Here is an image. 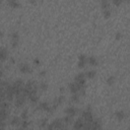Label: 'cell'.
I'll return each instance as SVG.
<instances>
[{
  "label": "cell",
  "instance_id": "1",
  "mask_svg": "<svg viewBox=\"0 0 130 130\" xmlns=\"http://www.w3.org/2000/svg\"><path fill=\"white\" fill-rule=\"evenodd\" d=\"M37 91H38V83L35 80H28L26 83H24V85L22 87V90H21V92L26 98L30 94L37 93Z\"/></svg>",
  "mask_w": 130,
  "mask_h": 130
},
{
  "label": "cell",
  "instance_id": "2",
  "mask_svg": "<svg viewBox=\"0 0 130 130\" xmlns=\"http://www.w3.org/2000/svg\"><path fill=\"white\" fill-rule=\"evenodd\" d=\"M46 128H48V129H64V128H66V126L63 123V120L61 118H57L53 122H51V124H48Z\"/></svg>",
  "mask_w": 130,
  "mask_h": 130
},
{
  "label": "cell",
  "instance_id": "3",
  "mask_svg": "<svg viewBox=\"0 0 130 130\" xmlns=\"http://www.w3.org/2000/svg\"><path fill=\"white\" fill-rule=\"evenodd\" d=\"M14 106H15V108H21V107H23L24 106V104H25V101H26V96L21 92V93H19V94H17V95H15L14 96Z\"/></svg>",
  "mask_w": 130,
  "mask_h": 130
},
{
  "label": "cell",
  "instance_id": "4",
  "mask_svg": "<svg viewBox=\"0 0 130 130\" xmlns=\"http://www.w3.org/2000/svg\"><path fill=\"white\" fill-rule=\"evenodd\" d=\"M68 87H69V90H70L71 93H76L81 88H85V85H80L79 83H77V82L74 81V82H70Z\"/></svg>",
  "mask_w": 130,
  "mask_h": 130
},
{
  "label": "cell",
  "instance_id": "5",
  "mask_svg": "<svg viewBox=\"0 0 130 130\" xmlns=\"http://www.w3.org/2000/svg\"><path fill=\"white\" fill-rule=\"evenodd\" d=\"M85 78H86L85 77V73L80 72V73H78V74L75 75L74 81L77 82V83H79L80 85H85Z\"/></svg>",
  "mask_w": 130,
  "mask_h": 130
},
{
  "label": "cell",
  "instance_id": "6",
  "mask_svg": "<svg viewBox=\"0 0 130 130\" xmlns=\"http://www.w3.org/2000/svg\"><path fill=\"white\" fill-rule=\"evenodd\" d=\"M64 112H65V114H66L67 116L75 117V116L77 115V113H78V109L75 108V107H73V106H70V107H67Z\"/></svg>",
  "mask_w": 130,
  "mask_h": 130
},
{
  "label": "cell",
  "instance_id": "7",
  "mask_svg": "<svg viewBox=\"0 0 130 130\" xmlns=\"http://www.w3.org/2000/svg\"><path fill=\"white\" fill-rule=\"evenodd\" d=\"M10 38H11V47H12V48H16L17 45H18V41H19L18 32H16V31L11 32Z\"/></svg>",
  "mask_w": 130,
  "mask_h": 130
},
{
  "label": "cell",
  "instance_id": "8",
  "mask_svg": "<svg viewBox=\"0 0 130 130\" xmlns=\"http://www.w3.org/2000/svg\"><path fill=\"white\" fill-rule=\"evenodd\" d=\"M64 102H65V96H64V95H60V96L56 98V99L53 101V103L51 104V106L56 110V109H57L60 105H62Z\"/></svg>",
  "mask_w": 130,
  "mask_h": 130
},
{
  "label": "cell",
  "instance_id": "9",
  "mask_svg": "<svg viewBox=\"0 0 130 130\" xmlns=\"http://www.w3.org/2000/svg\"><path fill=\"white\" fill-rule=\"evenodd\" d=\"M18 69H19V71L21 73H25V74L31 72V68H30V66L27 63H20L18 65Z\"/></svg>",
  "mask_w": 130,
  "mask_h": 130
},
{
  "label": "cell",
  "instance_id": "10",
  "mask_svg": "<svg viewBox=\"0 0 130 130\" xmlns=\"http://www.w3.org/2000/svg\"><path fill=\"white\" fill-rule=\"evenodd\" d=\"M20 122H21V119L19 117H17V116H13L9 120V124L11 126H14V127H19Z\"/></svg>",
  "mask_w": 130,
  "mask_h": 130
},
{
  "label": "cell",
  "instance_id": "11",
  "mask_svg": "<svg viewBox=\"0 0 130 130\" xmlns=\"http://www.w3.org/2000/svg\"><path fill=\"white\" fill-rule=\"evenodd\" d=\"M87 64V58L85 55H80L78 57V67L79 68H83L85 65Z\"/></svg>",
  "mask_w": 130,
  "mask_h": 130
},
{
  "label": "cell",
  "instance_id": "12",
  "mask_svg": "<svg viewBox=\"0 0 130 130\" xmlns=\"http://www.w3.org/2000/svg\"><path fill=\"white\" fill-rule=\"evenodd\" d=\"M8 57V52L6 50V48L4 47H1L0 48V63L1 62H4Z\"/></svg>",
  "mask_w": 130,
  "mask_h": 130
},
{
  "label": "cell",
  "instance_id": "13",
  "mask_svg": "<svg viewBox=\"0 0 130 130\" xmlns=\"http://www.w3.org/2000/svg\"><path fill=\"white\" fill-rule=\"evenodd\" d=\"M27 99H28V101H29V103H30V105H31L32 107H35V106L38 104V102H39V95H38L37 93H34V94L28 95Z\"/></svg>",
  "mask_w": 130,
  "mask_h": 130
},
{
  "label": "cell",
  "instance_id": "14",
  "mask_svg": "<svg viewBox=\"0 0 130 130\" xmlns=\"http://www.w3.org/2000/svg\"><path fill=\"white\" fill-rule=\"evenodd\" d=\"M37 108H38V110H39V111L47 112V111L49 110V108H50V104H49V103H47V102H41Z\"/></svg>",
  "mask_w": 130,
  "mask_h": 130
},
{
  "label": "cell",
  "instance_id": "15",
  "mask_svg": "<svg viewBox=\"0 0 130 130\" xmlns=\"http://www.w3.org/2000/svg\"><path fill=\"white\" fill-rule=\"evenodd\" d=\"M83 124H84V121L81 117H79L75 122H73V128L74 129H81L83 128Z\"/></svg>",
  "mask_w": 130,
  "mask_h": 130
},
{
  "label": "cell",
  "instance_id": "16",
  "mask_svg": "<svg viewBox=\"0 0 130 130\" xmlns=\"http://www.w3.org/2000/svg\"><path fill=\"white\" fill-rule=\"evenodd\" d=\"M9 116V110L7 109H0V120L6 121Z\"/></svg>",
  "mask_w": 130,
  "mask_h": 130
},
{
  "label": "cell",
  "instance_id": "17",
  "mask_svg": "<svg viewBox=\"0 0 130 130\" xmlns=\"http://www.w3.org/2000/svg\"><path fill=\"white\" fill-rule=\"evenodd\" d=\"M102 128V122L100 119H93L91 122V129H100Z\"/></svg>",
  "mask_w": 130,
  "mask_h": 130
},
{
  "label": "cell",
  "instance_id": "18",
  "mask_svg": "<svg viewBox=\"0 0 130 130\" xmlns=\"http://www.w3.org/2000/svg\"><path fill=\"white\" fill-rule=\"evenodd\" d=\"M62 120H63V123L65 124L66 128H67L69 125L73 124V117H70V116H67V115H66L64 118H62Z\"/></svg>",
  "mask_w": 130,
  "mask_h": 130
},
{
  "label": "cell",
  "instance_id": "19",
  "mask_svg": "<svg viewBox=\"0 0 130 130\" xmlns=\"http://www.w3.org/2000/svg\"><path fill=\"white\" fill-rule=\"evenodd\" d=\"M87 64L90 65V66H98L99 61L96 60V58L94 56H90V57L87 58Z\"/></svg>",
  "mask_w": 130,
  "mask_h": 130
},
{
  "label": "cell",
  "instance_id": "20",
  "mask_svg": "<svg viewBox=\"0 0 130 130\" xmlns=\"http://www.w3.org/2000/svg\"><path fill=\"white\" fill-rule=\"evenodd\" d=\"M7 4L11 8H18L20 6L18 0H7Z\"/></svg>",
  "mask_w": 130,
  "mask_h": 130
},
{
  "label": "cell",
  "instance_id": "21",
  "mask_svg": "<svg viewBox=\"0 0 130 130\" xmlns=\"http://www.w3.org/2000/svg\"><path fill=\"white\" fill-rule=\"evenodd\" d=\"M38 89L40 91H46L48 89V83L45 82V81H41L39 84H38Z\"/></svg>",
  "mask_w": 130,
  "mask_h": 130
},
{
  "label": "cell",
  "instance_id": "22",
  "mask_svg": "<svg viewBox=\"0 0 130 130\" xmlns=\"http://www.w3.org/2000/svg\"><path fill=\"white\" fill-rule=\"evenodd\" d=\"M115 117L117 118L118 121H122L124 118H125V113L123 111H117L115 113Z\"/></svg>",
  "mask_w": 130,
  "mask_h": 130
},
{
  "label": "cell",
  "instance_id": "23",
  "mask_svg": "<svg viewBox=\"0 0 130 130\" xmlns=\"http://www.w3.org/2000/svg\"><path fill=\"white\" fill-rule=\"evenodd\" d=\"M47 125H48V119H47V118L41 119V120L39 121V123H38V126H39L40 128H46Z\"/></svg>",
  "mask_w": 130,
  "mask_h": 130
},
{
  "label": "cell",
  "instance_id": "24",
  "mask_svg": "<svg viewBox=\"0 0 130 130\" xmlns=\"http://www.w3.org/2000/svg\"><path fill=\"white\" fill-rule=\"evenodd\" d=\"M80 98H81V96L78 94V92H76V93H72V95H71V98H70V101L73 102V103H78L79 100H80Z\"/></svg>",
  "mask_w": 130,
  "mask_h": 130
},
{
  "label": "cell",
  "instance_id": "25",
  "mask_svg": "<svg viewBox=\"0 0 130 130\" xmlns=\"http://www.w3.org/2000/svg\"><path fill=\"white\" fill-rule=\"evenodd\" d=\"M101 4H102L103 10L110 9V2H109V0H101Z\"/></svg>",
  "mask_w": 130,
  "mask_h": 130
},
{
  "label": "cell",
  "instance_id": "26",
  "mask_svg": "<svg viewBox=\"0 0 130 130\" xmlns=\"http://www.w3.org/2000/svg\"><path fill=\"white\" fill-rule=\"evenodd\" d=\"M9 108H10V102L4 101V102L0 103V109H7V110H9Z\"/></svg>",
  "mask_w": 130,
  "mask_h": 130
},
{
  "label": "cell",
  "instance_id": "27",
  "mask_svg": "<svg viewBox=\"0 0 130 130\" xmlns=\"http://www.w3.org/2000/svg\"><path fill=\"white\" fill-rule=\"evenodd\" d=\"M94 76H95V71L94 70H88L87 72H85V77H87L89 79L93 78Z\"/></svg>",
  "mask_w": 130,
  "mask_h": 130
},
{
  "label": "cell",
  "instance_id": "28",
  "mask_svg": "<svg viewBox=\"0 0 130 130\" xmlns=\"http://www.w3.org/2000/svg\"><path fill=\"white\" fill-rule=\"evenodd\" d=\"M28 116H29V114H28V110L27 109H24L22 112H21V119H23V120H27L28 119Z\"/></svg>",
  "mask_w": 130,
  "mask_h": 130
},
{
  "label": "cell",
  "instance_id": "29",
  "mask_svg": "<svg viewBox=\"0 0 130 130\" xmlns=\"http://www.w3.org/2000/svg\"><path fill=\"white\" fill-rule=\"evenodd\" d=\"M19 127H20V128H28V127H29V122H28L27 120L21 119V122H20Z\"/></svg>",
  "mask_w": 130,
  "mask_h": 130
},
{
  "label": "cell",
  "instance_id": "30",
  "mask_svg": "<svg viewBox=\"0 0 130 130\" xmlns=\"http://www.w3.org/2000/svg\"><path fill=\"white\" fill-rule=\"evenodd\" d=\"M115 79H116V78H115V76L111 75V76H109V77L107 78V80H106V81H107V83H108L109 85H112V84L115 82Z\"/></svg>",
  "mask_w": 130,
  "mask_h": 130
},
{
  "label": "cell",
  "instance_id": "31",
  "mask_svg": "<svg viewBox=\"0 0 130 130\" xmlns=\"http://www.w3.org/2000/svg\"><path fill=\"white\" fill-rule=\"evenodd\" d=\"M103 13H104V16H105V18H109L110 16H111V10L110 9H106V10H103Z\"/></svg>",
  "mask_w": 130,
  "mask_h": 130
},
{
  "label": "cell",
  "instance_id": "32",
  "mask_svg": "<svg viewBox=\"0 0 130 130\" xmlns=\"http://www.w3.org/2000/svg\"><path fill=\"white\" fill-rule=\"evenodd\" d=\"M123 1H124V0H112L113 4H114V5H116V6H119V5H121V3H122Z\"/></svg>",
  "mask_w": 130,
  "mask_h": 130
},
{
  "label": "cell",
  "instance_id": "33",
  "mask_svg": "<svg viewBox=\"0 0 130 130\" xmlns=\"http://www.w3.org/2000/svg\"><path fill=\"white\" fill-rule=\"evenodd\" d=\"M32 63L35 64V66H40V65H41V61H40L39 59H34Z\"/></svg>",
  "mask_w": 130,
  "mask_h": 130
},
{
  "label": "cell",
  "instance_id": "34",
  "mask_svg": "<svg viewBox=\"0 0 130 130\" xmlns=\"http://www.w3.org/2000/svg\"><path fill=\"white\" fill-rule=\"evenodd\" d=\"M6 127V122L0 120V128H5Z\"/></svg>",
  "mask_w": 130,
  "mask_h": 130
},
{
  "label": "cell",
  "instance_id": "35",
  "mask_svg": "<svg viewBox=\"0 0 130 130\" xmlns=\"http://www.w3.org/2000/svg\"><path fill=\"white\" fill-rule=\"evenodd\" d=\"M45 75H46V71H45V70H42V71L39 72V76L43 77V76H45Z\"/></svg>",
  "mask_w": 130,
  "mask_h": 130
},
{
  "label": "cell",
  "instance_id": "36",
  "mask_svg": "<svg viewBox=\"0 0 130 130\" xmlns=\"http://www.w3.org/2000/svg\"><path fill=\"white\" fill-rule=\"evenodd\" d=\"M121 37H122L121 32H118V34L116 35V40H120V39H121Z\"/></svg>",
  "mask_w": 130,
  "mask_h": 130
},
{
  "label": "cell",
  "instance_id": "37",
  "mask_svg": "<svg viewBox=\"0 0 130 130\" xmlns=\"http://www.w3.org/2000/svg\"><path fill=\"white\" fill-rule=\"evenodd\" d=\"M3 36H4L3 31H0V38H3Z\"/></svg>",
  "mask_w": 130,
  "mask_h": 130
},
{
  "label": "cell",
  "instance_id": "38",
  "mask_svg": "<svg viewBox=\"0 0 130 130\" xmlns=\"http://www.w3.org/2000/svg\"><path fill=\"white\" fill-rule=\"evenodd\" d=\"M29 2H30V3H34V4H35V3L37 2V0H29Z\"/></svg>",
  "mask_w": 130,
  "mask_h": 130
},
{
  "label": "cell",
  "instance_id": "39",
  "mask_svg": "<svg viewBox=\"0 0 130 130\" xmlns=\"http://www.w3.org/2000/svg\"><path fill=\"white\" fill-rule=\"evenodd\" d=\"M60 91L63 92V91H64V87H61V88H60Z\"/></svg>",
  "mask_w": 130,
  "mask_h": 130
},
{
  "label": "cell",
  "instance_id": "40",
  "mask_svg": "<svg viewBox=\"0 0 130 130\" xmlns=\"http://www.w3.org/2000/svg\"><path fill=\"white\" fill-rule=\"evenodd\" d=\"M1 4H2V0H0V5H1Z\"/></svg>",
  "mask_w": 130,
  "mask_h": 130
}]
</instances>
